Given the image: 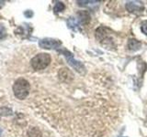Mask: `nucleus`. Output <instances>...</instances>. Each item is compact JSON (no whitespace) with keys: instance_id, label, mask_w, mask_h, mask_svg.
<instances>
[{"instance_id":"obj_1","label":"nucleus","mask_w":147,"mask_h":137,"mask_svg":"<svg viewBox=\"0 0 147 137\" xmlns=\"http://www.w3.org/2000/svg\"><path fill=\"white\" fill-rule=\"evenodd\" d=\"M30 85L26 79L20 78L13 84V92L17 99L25 100L30 94Z\"/></svg>"},{"instance_id":"obj_2","label":"nucleus","mask_w":147,"mask_h":137,"mask_svg":"<svg viewBox=\"0 0 147 137\" xmlns=\"http://www.w3.org/2000/svg\"><path fill=\"white\" fill-rule=\"evenodd\" d=\"M31 67L35 70H43L51 63V56L48 53H39L31 59Z\"/></svg>"},{"instance_id":"obj_3","label":"nucleus","mask_w":147,"mask_h":137,"mask_svg":"<svg viewBox=\"0 0 147 137\" xmlns=\"http://www.w3.org/2000/svg\"><path fill=\"white\" fill-rule=\"evenodd\" d=\"M61 52L64 55V57H65L67 62L69 63V65H70L74 68V70H76V71H78L79 73H82V74L85 72V67H84V65H83L81 62L76 61V59H74V56H73L72 53L67 51V50H63V49L61 50Z\"/></svg>"},{"instance_id":"obj_4","label":"nucleus","mask_w":147,"mask_h":137,"mask_svg":"<svg viewBox=\"0 0 147 137\" xmlns=\"http://www.w3.org/2000/svg\"><path fill=\"white\" fill-rule=\"evenodd\" d=\"M39 45L41 49H57L62 45V42L58 39H40Z\"/></svg>"},{"instance_id":"obj_5","label":"nucleus","mask_w":147,"mask_h":137,"mask_svg":"<svg viewBox=\"0 0 147 137\" xmlns=\"http://www.w3.org/2000/svg\"><path fill=\"white\" fill-rule=\"evenodd\" d=\"M58 75H59L60 80H62L63 82H69V81H71L72 77H73L72 72L69 70L68 68H61V70H59Z\"/></svg>"},{"instance_id":"obj_6","label":"nucleus","mask_w":147,"mask_h":137,"mask_svg":"<svg viewBox=\"0 0 147 137\" xmlns=\"http://www.w3.org/2000/svg\"><path fill=\"white\" fill-rule=\"evenodd\" d=\"M78 17H79V21L82 23V24H87L90 19V16L89 14L86 12V11H81L77 14Z\"/></svg>"},{"instance_id":"obj_7","label":"nucleus","mask_w":147,"mask_h":137,"mask_svg":"<svg viewBox=\"0 0 147 137\" xmlns=\"http://www.w3.org/2000/svg\"><path fill=\"white\" fill-rule=\"evenodd\" d=\"M28 136L29 137H42L41 132L39 128L37 127H31L28 131Z\"/></svg>"},{"instance_id":"obj_8","label":"nucleus","mask_w":147,"mask_h":137,"mask_svg":"<svg viewBox=\"0 0 147 137\" xmlns=\"http://www.w3.org/2000/svg\"><path fill=\"white\" fill-rule=\"evenodd\" d=\"M63 9H64V5L62 2H57L53 8V10L55 13H60V12L63 11Z\"/></svg>"},{"instance_id":"obj_9","label":"nucleus","mask_w":147,"mask_h":137,"mask_svg":"<svg viewBox=\"0 0 147 137\" xmlns=\"http://www.w3.org/2000/svg\"><path fill=\"white\" fill-rule=\"evenodd\" d=\"M5 35H6V30H5V29L2 26H0V39H3Z\"/></svg>"},{"instance_id":"obj_10","label":"nucleus","mask_w":147,"mask_h":137,"mask_svg":"<svg viewBox=\"0 0 147 137\" xmlns=\"http://www.w3.org/2000/svg\"><path fill=\"white\" fill-rule=\"evenodd\" d=\"M142 32H144L145 35H147V21H145L144 23H142Z\"/></svg>"},{"instance_id":"obj_11","label":"nucleus","mask_w":147,"mask_h":137,"mask_svg":"<svg viewBox=\"0 0 147 137\" xmlns=\"http://www.w3.org/2000/svg\"><path fill=\"white\" fill-rule=\"evenodd\" d=\"M25 16H27V17H32V12H31L30 10H28L27 12H25Z\"/></svg>"},{"instance_id":"obj_12","label":"nucleus","mask_w":147,"mask_h":137,"mask_svg":"<svg viewBox=\"0 0 147 137\" xmlns=\"http://www.w3.org/2000/svg\"><path fill=\"white\" fill-rule=\"evenodd\" d=\"M4 4H5V2H4V1H0V8H1V7L4 6Z\"/></svg>"},{"instance_id":"obj_13","label":"nucleus","mask_w":147,"mask_h":137,"mask_svg":"<svg viewBox=\"0 0 147 137\" xmlns=\"http://www.w3.org/2000/svg\"><path fill=\"white\" fill-rule=\"evenodd\" d=\"M1 134H2V130L0 129V136H1Z\"/></svg>"}]
</instances>
